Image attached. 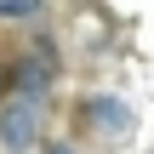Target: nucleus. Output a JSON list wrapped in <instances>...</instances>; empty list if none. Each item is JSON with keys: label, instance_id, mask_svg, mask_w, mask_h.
Wrapping results in <instances>:
<instances>
[{"label": "nucleus", "instance_id": "f257e3e1", "mask_svg": "<svg viewBox=\"0 0 154 154\" xmlns=\"http://www.w3.org/2000/svg\"><path fill=\"white\" fill-rule=\"evenodd\" d=\"M46 143V103L40 97H0V154H34Z\"/></svg>", "mask_w": 154, "mask_h": 154}, {"label": "nucleus", "instance_id": "f03ea898", "mask_svg": "<svg viewBox=\"0 0 154 154\" xmlns=\"http://www.w3.org/2000/svg\"><path fill=\"white\" fill-rule=\"evenodd\" d=\"M51 86H57V46H51V34H34V46L11 63V91L17 97H51Z\"/></svg>", "mask_w": 154, "mask_h": 154}, {"label": "nucleus", "instance_id": "7ed1b4c3", "mask_svg": "<svg viewBox=\"0 0 154 154\" xmlns=\"http://www.w3.org/2000/svg\"><path fill=\"white\" fill-rule=\"evenodd\" d=\"M80 126L97 131V137H126L131 131V109L120 97H86L80 103Z\"/></svg>", "mask_w": 154, "mask_h": 154}, {"label": "nucleus", "instance_id": "20e7f679", "mask_svg": "<svg viewBox=\"0 0 154 154\" xmlns=\"http://www.w3.org/2000/svg\"><path fill=\"white\" fill-rule=\"evenodd\" d=\"M40 11H46V0H0V23H29Z\"/></svg>", "mask_w": 154, "mask_h": 154}, {"label": "nucleus", "instance_id": "39448f33", "mask_svg": "<svg viewBox=\"0 0 154 154\" xmlns=\"http://www.w3.org/2000/svg\"><path fill=\"white\" fill-rule=\"evenodd\" d=\"M34 154H74V143H63V137H46V143H40Z\"/></svg>", "mask_w": 154, "mask_h": 154}, {"label": "nucleus", "instance_id": "423d86ee", "mask_svg": "<svg viewBox=\"0 0 154 154\" xmlns=\"http://www.w3.org/2000/svg\"><path fill=\"white\" fill-rule=\"evenodd\" d=\"M6 91H11V63L0 57V97H6Z\"/></svg>", "mask_w": 154, "mask_h": 154}]
</instances>
